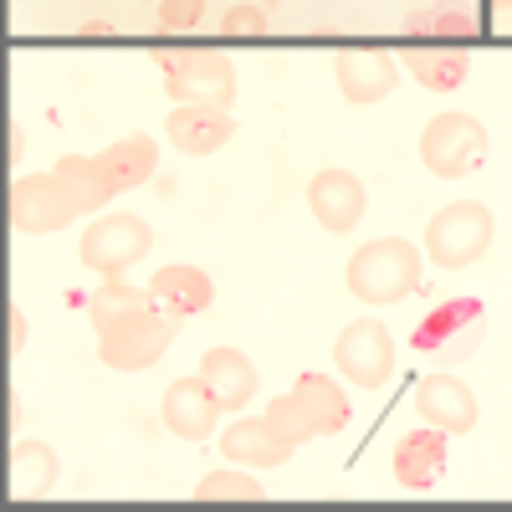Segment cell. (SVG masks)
<instances>
[{
    "label": "cell",
    "instance_id": "7c38bea8",
    "mask_svg": "<svg viewBox=\"0 0 512 512\" xmlns=\"http://www.w3.org/2000/svg\"><path fill=\"white\" fill-rule=\"evenodd\" d=\"M333 82L349 103H379V98H390L400 88V62L390 52H374V47L338 52L333 57Z\"/></svg>",
    "mask_w": 512,
    "mask_h": 512
},
{
    "label": "cell",
    "instance_id": "277c9868",
    "mask_svg": "<svg viewBox=\"0 0 512 512\" xmlns=\"http://www.w3.org/2000/svg\"><path fill=\"white\" fill-rule=\"evenodd\" d=\"M175 323H180V318L159 313L154 303H149V308H134V313H123V318H113L108 328H98V359H103V369L139 374V369L159 364L164 349L175 344Z\"/></svg>",
    "mask_w": 512,
    "mask_h": 512
},
{
    "label": "cell",
    "instance_id": "cb8c5ba5",
    "mask_svg": "<svg viewBox=\"0 0 512 512\" xmlns=\"http://www.w3.org/2000/svg\"><path fill=\"white\" fill-rule=\"evenodd\" d=\"M149 303H154L149 287H128L123 277H103V287L88 297V318H93V328H108L113 318L134 313V308H149Z\"/></svg>",
    "mask_w": 512,
    "mask_h": 512
},
{
    "label": "cell",
    "instance_id": "f1b7e54d",
    "mask_svg": "<svg viewBox=\"0 0 512 512\" xmlns=\"http://www.w3.org/2000/svg\"><path fill=\"white\" fill-rule=\"evenodd\" d=\"M267 31V11L262 6H231L221 16V36H262Z\"/></svg>",
    "mask_w": 512,
    "mask_h": 512
},
{
    "label": "cell",
    "instance_id": "4316f807",
    "mask_svg": "<svg viewBox=\"0 0 512 512\" xmlns=\"http://www.w3.org/2000/svg\"><path fill=\"white\" fill-rule=\"evenodd\" d=\"M410 31H431V36H472L477 21L466 16V11H425L410 21Z\"/></svg>",
    "mask_w": 512,
    "mask_h": 512
},
{
    "label": "cell",
    "instance_id": "f546056e",
    "mask_svg": "<svg viewBox=\"0 0 512 512\" xmlns=\"http://www.w3.org/2000/svg\"><path fill=\"white\" fill-rule=\"evenodd\" d=\"M21 349H26V313L11 308V359H21Z\"/></svg>",
    "mask_w": 512,
    "mask_h": 512
},
{
    "label": "cell",
    "instance_id": "7a4b0ae2",
    "mask_svg": "<svg viewBox=\"0 0 512 512\" xmlns=\"http://www.w3.org/2000/svg\"><path fill=\"white\" fill-rule=\"evenodd\" d=\"M482 344H487V308L477 297H446V303H436L410 333V349L425 364H441V369L466 364Z\"/></svg>",
    "mask_w": 512,
    "mask_h": 512
},
{
    "label": "cell",
    "instance_id": "7402d4cb",
    "mask_svg": "<svg viewBox=\"0 0 512 512\" xmlns=\"http://www.w3.org/2000/svg\"><path fill=\"white\" fill-rule=\"evenodd\" d=\"M400 62L410 67V77L425 93H451L466 82V52L461 47H410Z\"/></svg>",
    "mask_w": 512,
    "mask_h": 512
},
{
    "label": "cell",
    "instance_id": "ffe728a7",
    "mask_svg": "<svg viewBox=\"0 0 512 512\" xmlns=\"http://www.w3.org/2000/svg\"><path fill=\"white\" fill-rule=\"evenodd\" d=\"M62 477V461L47 441H16L11 446V492L16 497H47Z\"/></svg>",
    "mask_w": 512,
    "mask_h": 512
},
{
    "label": "cell",
    "instance_id": "52a82bcc",
    "mask_svg": "<svg viewBox=\"0 0 512 512\" xmlns=\"http://www.w3.org/2000/svg\"><path fill=\"white\" fill-rule=\"evenodd\" d=\"M154 251V231L149 221L128 216V210H113V216H98L88 231H82V267L98 272V277H123L128 267H139L144 256Z\"/></svg>",
    "mask_w": 512,
    "mask_h": 512
},
{
    "label": "cell",
    "instance_id": "d4e9b609",
    "mask_svg": "<svg viewBox=\"0 0 512 512\" xmlns=\"http://www.w3.org/2000/svg\"><path fill=\"white\" fill-rule=\"evenodd\" d=\"M267 425H272V436H277L287 451H297V446L318 441V425H313L308 405L297 400V390H287V395H277V400L267 405Z\"/></svg>",
    "mask_w": 512,
    "mask_h": 512
},
{
    "label": "cell",
    "instance_id": "4dcf8cb0",
    "mask_svg": "<svg viewBox=\"0 0 512 512\" xmlns=\"http://www.w3.org/2000/svg\"><path fill=\"white\" fill-rule=\"evenodd\" d=\"M497 6H512V0H497Z\"/></svg>",
    "mask_w": 512,
    "mask_h": 512
},
{
    "label": "cell",
    "instance_id": "6da1fadb",
    "mask_svg": "<svg viewBox=\"0 0 512 512\" xmlns=\"http://www.w3.org/2000/svg\"><path fill=\"white\" fill-rule=\"evenodd\" d=\"M344 287L359 303H374V308L405 303L410 292H420V246H410L405 236L364 241L344 267Z\"/></svg>",
    "mask_w": 512,
    "mask_h": 512
},
{
    "label": "cell",
    "instance_id": "5bb4252c",
    "mask_svg": "<svg viewBox=\"0 0 512 512\" xmlns=\"http://www.w3.org/2000/svg\"><path fill=\"white\" fill-rule=\"evenodd\" d=\"M446 441H451V436L436 431V425H420V431L400 436L395 461H390L395 482H400L405 492H431V487L446 477V451H451Z\"/></svg>",
    "mask_w": 512,
    "mask_h": 512
},
{
    "label": "cell",
    "instance_id": "5b68a950",
    "mask_svg": "<svg viewBox=\"0 0 512 512\" xmlns=\"http://www.w3.org/2000/svg\"><path fill=\"white\" fill-rule=\"evenodd\" d=\"M482 159H487V123L482 118L451 108L420 128V164L436 180H466L472 169H482Z\"/></svg>",
    "mask_w": 512,
    "mask_h": 512
},
{
    "label": "cell",
    "instance_id": "9c48e42d",
    "mask_svg": "<svg viewBox=\"0 0 512 512\" xmlns=\"http://www.w3.org/2000/svg\"><path fill=\"white\" fill-rule=\"evenodd\" d=\"M82 216L72 190L62 185L57 169H47V175H16L11 185V226L21 236H52L62 226H72Z\"/></svg>",
    "mask_w": 512,
    "mask_h": 512
},
{
    "label": "cell",
    "instance_id": "603a6c76",
    "mask_svg": "<svg viewBox=\"0 0 512 512\" xmlns=\"http://www.w3.org/2000/svg\"><path fill=\"white\" fill-rule=\"evenodd\" d=\"M57 175H62V185L72 190V200H77L82 216H93V210H103V205L113 200V185L103 180L98 159H88V154H62V159H57Z\"/></svg>",
    "mask_w": 512,
    "mask_h": 512
},
{
    "label": "cell",
    "instance_id": "484cf974",
    "mask_svg": "<svg viewBox=\"0 0 512 512\" xmlns=\"http://www.w3.org/2000/svg\"><path fill=\"white\" fill-rule=\"evenodd\" d=\"M190 497L195 502H262L267 492H262V482L246 477V472H210V477H200V487Z\"/></svg>",
    "mask_w": 512,
    "mask_h": 512
},
{
    "label": "cell",
    "instance_id": "3957f363",
    "mask_svg": "<svg viewBox=\"0 0 512 512\" xmlns=\"http://www.w3.org/2000/svg\"><path fill=\"white\" fill-rule=\"evenodd\" d=\"M492 236H497V221L482 200H451L425 221V256L446 272H461V267L482 262Z\"/></svg>",
    "mask_w": 512,
    "mask_h": 512
},
{
    "label": "cell",
    "instance_id": "8fae6325",
    "mask_svg": "<svg viewBox=\"0 0 512 512\" xmlns=\"http://www.w3.org/2000/svg\"><path fill=\"white\" fill-rule=\"evenodd\" d=\"M364 205H369V195H364L359 175H349V169H338V164L318 169L313 185H308L313 221H318L323 231H333V236H349V231L364 221Z\"/></svg>",
    "mask_w": 512,
    "mask_h": 512
},
{
    "label": "cell",
    "instance_id": "83f0119b",
    "mask_svg": "<svg viewBox=\"0 0 512 512\" xmlns=\"http://www.w3.org/2000/svg\"><path fill=\"white\" fill-rule=\"evenodd\" d=\"M205 0H159V31H195Z\"/></svg>",
    "mask_w": 512,
    "mask_h": 512
},
{
    "label": "cell",
    "instance_id": "2e32d148",
    "mask_svg": "<svg viewBox=\"0 0 512 512\" xmlns=\"http://www.w3.org/2000/svg\"><path fill=\"white\" fill-rule=\"evenodd\" d=\"M205 384H210V395L221 400V410H246L256 400V390H262V374H256V364L241 354V349H205L200 354V369H195Z\"/></svg>",
    "mask_w": 512,
    "mask_h": 512
},
{
    "label": "cell",
    "instance_id": "e0dca14e",
    "mask_svg": "<svg viewBox=\"0 0 512 512\" xmlns=\"http://www.w3.org/2000/svg\"><path fill=\"white\" fill-rule=\"evenodd\" d=\"M149 292H154V308L169 313V318H195V313H205L210 303H216V282H210L200 267H185V262L159 267L149 277Z\"/></svg>",
    "mask_w": 512,
    "mask_h": 512
},
{
    "label": "cell",
    "instance_id": "ba28073f",
    "mask_svg": "<svg viewBox=\"0 0 512 512\" xmlns=\"http://www.w3.org/2000/svg\"><path fill=\"white\" fill-rule=\"evenodd\" d=\"M333 369L344 374L354 390H384L395 374V338L379 318H354L333 344Z\"/></svg>",
    "mask_w": 512,
    "mask_h": 512
},
{
    "label": "cell",
    "instance_id": "ac0fdd59",
    "mask_svg": "<svg viewBox=\"0 0 512 512\" xmlns=\"http://www.w3.org/2000/svg\"><path fill=\"white\" fill-rule=\"evenodd\" d=\"M221 451H226V461H236V466H262V472L292 461V451L272 436L267 415H241V420H231L226 436H221Z\"/></svg>",
    "mask_w": 512,
    "mask_h": 512
},
{
    "label": "cell",
    "instance_id": "d6986e66",
    "mask_svg": "<svg viewBox=\"0 0 512 512\" xmlns=\"http://www.w3.org/2000/svg\"><path fill=\"white\" fill-rule=\"evenodd\" d=\"M98 169H103V180L113 185V195L139 190L144 180H154V169H159V144L149 134H128V139H118V144H108L98 154Z\"/></svg>",
    "mask_w": 512,
    "mask_h": 512
},
{
    "label": "cell",
    "instance_id": "4fadbf2b",
    "mask_svg": "<svg viewBox=\"0 0 512 512\" xmlns=\"http://www.w3.org/2000/svg\"><path fill=\"white\" fill-rule=\"evenodd\" d=\"M159 410H164L169 436H180V441H205L210 431H216V420H221V400L210 395V384H205L200 374L169 384Z\"/></svg>",
    "mask_w": 512,
    "mask_h": 512
},
{
    "label": "cell",
    "instance_id": "30bf717a",
    "mask_svg": "<svg viewBox=\"0 0 512 512\" xmlns=\"http://www.w3.org/2000/svg\"><path fill=\"white\" fill-rule=\"evenodd\" d=\"M415 415L425 425H436V431L446 436H472L477 431V395H472V384L456 379V374H425L415 384Z\"/></svg>",
    "mask_w": 512,
    "mask_h": 512
},
{
    "label": "cell",
    "instance_id": "9a60e30c",
    "mask_svg": "<svg viewBox=\"0 0 512 512\" xmlns=\"http://www.w3.org/2000/svg\"><path fill=\"white\" fill-rule=\"evenodd\" d=\"M169 144H175L180 154H216L221 144L236 139V118L231 108H200V103H175V113H169L164 123Z\"/></svg>",
    "mask_w": 512,
    "mask_h": 512
},
{
    "label": "cell",
    "instance_id": "8992f818",
    "mask_svg": "<svg viewBox=\"0 0 512 512\" xmlns=\"http://www.w3.org/2000/svg\"><path fill=\"white\" fill-rule=\"evenodd\" d=\"M164 93L175 103L231 108L236 103V67L226 52H159Z\"/></svg>",
    "mask_w": 512,
    "mask_h": 512
},
{
    "label": "cell",
    "instance_id": "44dd1931",
    "mask_svg": "<svg viewBox=\"0 0 512 512\" xmlns=\"http://www.w3.org/2000/svg\"><path fill=\"white\" fill-rule=\"evenodd\" d=\"M292 390H297V400L308 405L318 436H338L349 425V395H344V384H338L333 374H297Z\"/></svg>",
    "mask_w": 512,
    "mask_h": 512
}]
</instances>
